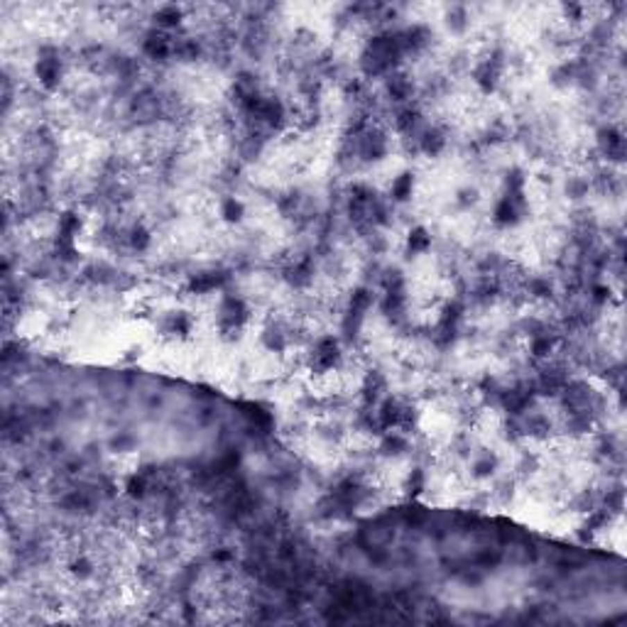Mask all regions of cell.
Masks as SVG:
<instances>
[{
    "label": "cell",
    "mask_w": 627,
    "mask_h": 627,
    "mask_svg": "<svg viewBox=\"0 0 627 627\" xmlns=\"http://www.w3.org/2000/svg\"><path fill=\"white\" fill-rule=\"evenodd\" d=\"M343 360V351L333 336H321L309 351V368L317 375H328L338 370Z\"/></svg>",
    "instance_id": "2"
},
{
    "label": "cell",
    "mask_w": 627,
    "mask_h": 627,
    "mask_svg": "<svg viewBox=\"0 0 627 627\" xmlns=\"http://www.w3.org/2000/svg\"><path fill=\"white\" fill-rule=\"evenodd\" d=\"M218 216L228 226H235V223H240L245 218V203L238 197H226L218 203Z\"/></svg>",
    "instance_id": "5"
},
{
    "label": "cell",
    "mask_w": 627,
    "mask_h": 627,
    "mask_svg": "<svg viewBox=\"0 0 627 627\" xmlns=\"http://www.w3.org/2000/svg\"><path fill=\"white\" fill-rule=\"evenodd\" d=\"M250 321V306L245 304L243 296L235 294H226L218 304V314H216V326L218 333L223 336H238Z\"/></svg>",
    "instance_id": "1"
},
{
    "label": "cell",
    "mask_w": 627,
    "mask_h": 627,
    "mask_svg": "<svg viewBox=\"0 0 627 627\" xmlns=\"http://www.w3.org/2000/svg\"><path fill=\"white\" fill-rule=\"evenodd\" d=\"M446 145V137L441 135V133H436V130H429V133H424V137H421V150L426 152V155H439L441 150H444Z\"/></svg>",
    "instance_id": "9"
},
{
    "label": "cell",
    "mask_w": 627,
    "mask_h": 627,
    "mask_svg": "<svg viewBox=\"0 0 627 627\" xmlns=\"http://www.w3.org/2000/svg\"><path fill=\"white\" fill-rule=\"evenodd\" d=\"M130 245H133V248L135 250H147L152 245V235H150V231L145 228V226H135V228L130 231Z\"/></svg>",
    "instance_id": "10"
},
{
    "label": "cell",
    "mask_w": 627,
    "mask_h": 627,
    "mask_svg": "<svg viewBox=\"0 0 627 627\" xmlns=\"http://www.w3.org/2000/svg\"><path fill=\"white\" fill-rule=\"evenodd\" d=\"M37 76H40V81L44 83V86L52 88L54 83L59 81V76H62V67H59V62L54 57L40 59V62H37Z\"/></svg>",
    "instance_id": "8"
},
{
    "label": "cell",
    "mask_w": 627,
    "mask_h": 627,
    "mask_svg": "<svg viewBox=\"0 0 627 627\" xmlns=\"http://www.w3.org/2000/svg\"><path fill=\"white\" fill-rule=\"evenodd\" d=\"M500 76H503V67H500L498 59L487 57L483 62H478L476 69H473V81H476V86L480 88L483 94H492L498 88Z\"/></svg>",
    "instance_id": "3"
},
{
    "label": "cell",
    "mask_w": 627,
    "mask_h": 627,
    "mask_svg": "<svg viewBox=\"0 0 627 627\" xmlns=\"http://www.w3.org/2000/svg\"><path fill=\"white\" fill-rule=\"evenodd\" d=\"M162 331L169 338H174V341H189L194 333V319L189 317L187 311H172L162 321Z\"/></svg>",
    "instance_id": "4"
},
{
    "label": "cell",
    "mask_w": 627,
    "mask_h": 627,
    "mask_svg": "<svg viewBox=\"0 0 627 627\" xmlns=\"http://www.w3.org/2000/svg\"><path fill=\"white\" fill-rule=\"evenodd\" d=\"M429 248H431L429 231L421 228V226H415V228L407 233V253L410 255H424Z\"/></svg>",
    "instance_id": "7"
},
{
    "label": "cell",
    "mask_w": 627,
    "mask_h": 627,
    "mask_svg": "<svg viewBox=\"0 0 627 627\" xmlns=\"http://www.w3.org/2000/svg\"><path fill=\"white\" fill-rule=\"evenodd\" d=\"M412 194H415V176L410 172H402V174L392 176V184H390V197L394 201H410Z\"/></svg>",
    "instance_id": "6"
}]
</instances>
